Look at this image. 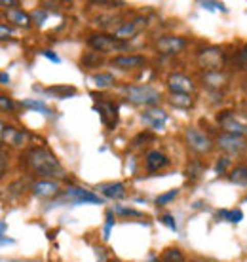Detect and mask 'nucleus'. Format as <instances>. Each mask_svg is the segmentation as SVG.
<instances>
[{
    "label": "nucleus",
    "instance_id": "44",
    "mask_svg": "<svg viewBox=\"0 0 247 262\" xmlns=\"http://www.w3.org/2000/svg\"><path fill=\"white\" fill-rule=\"evenodd\" d=\"M0 80H2V85L10 84V82H8V80H10V76H8V72H2V76H0Z\"/></svg>",
    "mask_w": 247,
    "mask_h": 262
},
{
    "label": "nucleus",
    "instance_id": "38",
    "mask_svg": "<svg viewBox=\"0 0 247 262\" xmlns=\"http://www.w3.org/2000/svg\"><path fill=\"white\" fill-rule=\"evenodd\" d=\"M160 221H162L166 226H169L173 232H177V224H175V221H173V216H171V215H162V216H160Z\"/></svg>",
    "mask_w": 247,
    "mask_h": 262
},
{
    "label": "nucleus",
    "instance_id": "20",
    "mask_svg": "<svg viewBox=\"0 0 247 262\" xmlns=\"http://www.w3.org/2000/svg\"><path fill=\"white\" fill-rule=\"evenodd\" d=\"M80 63H82L84 69H99V67H103L105 59L103 55L97 52H84L82 57H80Z\"/></svg>",
    "mask_w": 247,
    "mask_h": 262
},
{
    "label": "nucleus",
    "instance_id": "16",
    "mask_svg": "<svg viewBox=\"0 0 247 262\" xmlns=\"http://www.w3.org/2000/svg\"><path fill=\"white\" fill-rule=\"evenodd\" d=\"M31 188L38 198H52L59 192V184L57 181H52V179H40V181L33 183Z\"/></svg>",
    "mask_w": 247,
    "mask_h": 262
},
{
    "label": "nucleus",
    "instance_id": "15",
    "mask_svg": "<svg viewBox=\"0 0 247 262\" xmlns=\"http://www.w3.org/2000/svg\"><path fill=\"white\" fill-rule=\"evenodd\" d=\"M67 196L72 198L76 205H80V203H95V205H99V203H103V200H101L99 196H95L93 192L86 190V188H78V186H72V188H67Z\"/></svg>",
    "mask_w": 247,
    "mask_h": 262
},
{
    "label": "nucleus",
    "instance_id": "39",
    "mask_svg": "<svg viewBox=\"0 0 247 262\" xmlns=\"http://www.w3.org/2000/svg\"><path fill=\"white\" fill-rule=\"evenodd\" d=\"M93 6H103V8H122L123 2H90Z\"/></svg>",
    "mask_w": 247,
    "mask_h": 262
},
{
    "label": "nucleus",
    "instance_id": "8",
    "mask_svg": "<svg viewBox=\"0 0 247 262\" xmlns=\"http://www.w3.org/2000/svg\"><path fill=\"white\" fill-rule=\"evenodd\" d=\"M166 84L169 88V93H187L192 95L196 92V84L192 82L190 76L182 74V72H171L166 78Z\"/></svg>",
    "mask_w": 247,
    "mask_h": 262
},
{
    "label": "nucleus",
    "instance_id": "14",
    "mask_svg": "<svg viewBox=\"0 0 247 262\" xmlns=\"http://www.w3.org/2000/svg\"><path fill=\"white\" fill-rule=\"evenodd\" d=\"M111 65L120 71H131V69L147 65V57L143 55H116L111 59Z\"/></svg>",
    "mask_w": 247,
    "mask_h": 262
},
{
    "label": "nucleus",
    "instance_id": "13",
    "mask_svg": "<svg viewBox=\"0 0 247 262\" xmlns=\"http://www.w3.org/2000/svg\"><path fill=\"white\" fill-rule=\"evenodd\" d=\"M169 165V158L162 150H149L145 156V167L149 173H156L160 169H166Z\"/></svg>",
    "mask_w": 247,
    "mask_h": 262
},
{
    "label": "nucleus",
    "instance_id": "21",
    "mask_svg": "<svg viewBox=\"0 0 247 262\" xmlns=\"http://www.w3.org/2000/svg\"><path fill=\"white\" fill-rule=\"evenodd\" d=\"M6 17L10 23H13V25L17 27H29L31 21H33V17L29 13L21 12V10H10V12H6Z\"/></svg>",
    "mask_w": 247,
    "mask_h": 262
},
{
    "label": "nucleus",
    "instance_id": "36",
    "mask_svg": "<svg viewBox=\"0 0 247 262\" xmlns=\"http://www.w3.org/2000/svg\"><path fill=\"white\" fill-rule=\"evenodd\" d=\"M0 103H2V112L13 111V103H12V99L8 97V95H0Z\"/></svg>",
    "mask_w": 247,
    "mask_h": 262
},
{
    "label": "nucleus",
    "instance_id": "30",
    "mask_svg": "<svg viewBox=\"0 0 247 262\" xmlns=\"http://www.w3.org/2000/svg\"><path fill=\"white\" fill-rule=\"evenodd\" d=\"M230 164H232V158L228 156V154L221 156L219 160H217V164H215V173H219V175L227 173V169L230 167Z\"/></svg>",
    "mask_w": 247,
    "mask_h": 262
},
{
    "label": "nucleus",
    "instance_id": "31",
    "mask_svg": "<svg viewBox=\"0 0 247 262\" xmlns=\"http://www.w3.org/2000/svg\"><path fill=\"white\" fill-rule=\"evenodd\" d=\"M236 67L240 71H247V44L236 52Z\"/></svg>",
    "mask_w": 247,
    "mask_h": 262
},
{
    "label": "nucleus",
    "instance_id": "2",
    "mask_svg": "<svg viewBox=\"0 0 247 262\" xmlns=\"http://www.w3.org/2000/svg\"><path fill=\"white\" fill-rule=\"evenodd\" d=\"M123 93L130 99L133 105H143V106H154L160 103L162 95L158 93L150 84H128L123 85Z\"/></svg>",
    "mask_w": 247,
    "mask_h": 262
},
{
    "label": "nucleus",
    "instance_id": "26",
    "mask_svg": "<svg viewBox=\"0 0 247 262\" xmlns=\"http://www.w3.org/2000/svg\"><path fill=\"white\" fill-rule=\"evenodd\" d=\"M21 105L27 106V108H33V111H36V112H42V114H46V116H50V114H52V111H50V108H48L44 103H40V101H34V99H25Z\"/></svg>",
    "mask_w": 247,
    "mask_h": 262
},
{
    "label": "nucleus",
    "instance_id": "23",
    "mask_svg": "<svg viewBox=\"0 0 247 262\" xmlns=\"http://www.w3.org/2000/svg\"><path fill=\"white\" fill-rule=\"evenodd\" d=\"M91 80H93V84L97 85L99 90H107V88H111L114 84V74H111V72H95L91 76Z\"/></svg>",
    "mask_w": 247,
    "mask_h": 262
},
{
    "label": "nucleus",
    "instance_id": "27",
    "mask_svg": "<svg viewBox=\"0 0 247 262\" xmlns=\"http://www.w3.org/2000/svg\"><path fill=\"white\" fill-rule=\"evenodd\" d=\"M202 171H203V165L200 160H192V162H189V165H187V177L190 179H198L200 175H202Z\"/></svg>",
    "mask_w": 247,
    "mask_h": 262
},
{
    "label": "nucleus",
    "instance_id": "1",
    "mask_svg": "<svg viewBox=\"0 0 247 262\" xmlns=\"http://www.w3.org/2000/svg\"><path fill=\"white\" fill-rule=\"evenodd\" d=\"M25 164L31 171H34L36 175H40L42 179H59L63 181L67 179V171L65 167L61 165L57 158L53 156L50 150H46L42 146H33L25 152Z\"/></svg>",
    "mask_w": 247,
    "mask_h": 262
},
{
    "label": "nucleus",
    "instance_id": "10",
    "mask_svg": "<svg viewBox=\"0 0 247 262\" xmlns=\"http://www.w3.org/2000/svg\"><path fill=\"white\" fill-rule=\"evenodd\" d=\"M95 111L99 112V116L103 120V124L109 129H114L118 122V106L107 99H101V103H95Z\"/></svg>",
    "mask_w": 247,
    "mask_h": 262
},
{
    "label": "nucleus",
    "instance_id": "41",
    "mask_svg": "<svg viewBox=\"0 0 247 262\" xmlns=\"http://www.w3.org/2000/svg\"><path fill=\"white\" fill-rule=\"evenodd\" d=\"M203 8H208V10H213V8H217V10H222V12H227V8L222 6L221 2H202Z\"/></svg>",
    "mask_w": 247,
    "mask_h": 262
},
{
    "label": "nucleus",
    "instance_id": "7",
    "mask_svg": "<svg viewBox=\"0 0 247 262\" xmlns=\"http://www.w3.org/2000/svg\"><path fill=\"white\" fill-rule=\"evenodd\" d=\"M198 65L202 67L203 71H221L222 67V52L221 48L209 46L205 50L198 52Z\"/></svg>",
    "mask_w": 247,
    "mask_h": 262
},
{
    "label": "nucleus",
    "instance_id": "46",
    "mask_svg": "<svg viewBox=\"0 0 247 262\" xmlns=\"http://www.w3.org/2000/svg\"><path fill=\"white\" fill-rule=\"evenodd\" d=\"M245 202H247V196H245Z\"/></svg>",
    "mask_w": 247,
    "mask_h": 262
},
{
    "label": "nucleus",
    "instance_id": "9",
    "mask_svg": "<svg viewBox=\"0 0 247 262\" xmlns=\"http://www.w3.org/2000/svg\"><path fill=\"white\" fill-rule=\"evenodd\" d=\"M217 146L222 148L228 156H238L247 148V141L243 137H238V135H230V133H221L217 137Z\"/></svg>",
    "mask_w": 247,
    "mask_h": 262
},
{
    "label": "nucleus",
    "instance_id": "11",
    "mask_svg": "<svg viewBox=\"0 0 247 262\" xmlns=\"http://www.w3.org/2000/svg\"><path fill=\"white\" fill-rule=\"evenodd\" d=\"M145 25H147V19H145V17H137L135 21H126V23H122L120 27L114 29V36H116L118 40L126 42V40L133 38Z\"/></svg>",
    "mask_w": 247,
    "mask_h": 262
},
{
    "label": "nucleus",
    "instance_id": "5",
    "mask_svg": "<svg viewBox=\"0 0 247 262\" xmlns=\"http://www.w3.org/2000/svg\"><path fill=\"white\" fill-rule=\"evenodd\" d=\"M217 122L224 129V133L238 135V137H245L247 135V122H243L236 111H221L217 114Z\"/></svg>",
    "mask_w": 247,
    "mask_h": 262
},
{
    "label": "nucleus",
    "instance_id": "34",
    "mask_svg": "<svg viewBox=\"0 0 247 262\" xmlns=\"http://www.w3.org/2000/svg\"><path fill=\"white\" fill-rule=\"evenodd\" d=\"M112 226H114V211H109V213H107V224H105V232H103L105 239H109V237H111Z\"/></svg>",
    "mask_w": 247,
    "mask_h": 262
},
{
    "label": "nucleus",
    "instance_id": "40",
    "mask_svg": "<svg viewBox=\"0 0 247 262\" xmlns=\"http://www.w3.org/2000/svg\"><path fill=\"white\" fill-rule=\"evenodd\" d=\"M0 6L4 8L6 12H10V10H15V6H19V2H17V0H10V2H8V0H2Z\"/></svg>",
    "mask_w": 247,
    "mask_h": 262
},
{
    "label": "nucleus",
    "instance_id": "12",
    "mask_svg": "<svg viewBox=\"0 0 247 262\" xmlns=\"http://www.w3.org/2000/svg\"><path fill=\"white\" fill-rule=\"evenodd\" d=\"M202 84L211 92H221L222 88L228 85V74L222 71H209L202 74Z\"/></svg>",
    "mask_w": 247,
    "mask_h": 262
},
{
    "label": "nucleus",
    "instance_id": "45",
    "mask_svg": "<svg viewBox=\"0 0 247 262\" xmlns=\"http://www.w3.org/2000/svg\"><path fill=\"white\" fill-rule=\"evenodd\" d=\"M112 262H120V260H112Z\"/></svg>",
    "mask_w": 247,
    "mask_h": 262
},
{
    "label": "nucleus",
    "instance_id": "35",
    "mask_svg": "<svg viewBox=\"0 0 247 262\" xmlns=\"http://www.w3.org/2000/svg\"><path fill=\"white\" fill-rule=\"evenodd\" d=\"M31 17H33V21L36 25H42L46 21V17H48V13H46V10H34V12L31 13Z\"/></svg>",
    "mask_w": 247,
    "mask_h": 262
},
{
    "label": "nucleus",
    "instance_id": "17",
    "mask_svg": "<svg viewBox=\"0 0 247 262\" xmlns=\"http://www.w3.org/2000/svg\"><path fill=\"white\" fill-rule=\"evenodd\" d=\"M143 120L149 125H152L154 129H162L166 120H168V114L163 111H158V108H149L143 112Z\"/></svg>",
    "mask_w": 247,
    "mask_h": 262
},
{
    "label": "nucleus",
    "instance_id": "3",
    "mask_svg": "<svg viewBox=\"0 0 247 262\" xmlns=\"http://www.w3.org/2000/svg\"><path fill=\"white\" fill-rule=\"evenodd\" d=\"M182 139H184V144L189 146V150L194 152V154H198V156H205V154H209L215 146L213 139L209 137L208 133H203L202 129L192 127V125L184 129Z\"/></svg>",
    "mask_w": 247,
    "mask_h": 262
},
{
    "label": "nucleus",
    "instance_id": "42",
    "mask_svg": "<svg viewBox=\"0 0 247 262\" xmlns=\"http://www.w3.org/2000/svg\"><path fill=\"white\" fill-rule=\"evenodd\" d=\"M42 55H44V57H48V59L52 61V63H61V59H59V57L52 52V50H42Z\"/></svg>",
    "mask_w": 247,
    "mask_h": 262
},
{
    "label": "nucleus",
    "instance_id": "6",
    "mask_svg": "<svg viewBox=\"0 0 247 262\" xmlns=\"http://www.w3.org/2000/svg\"><path fill=\"white\" fill-rule=\"evenodd\" d=\"M187 46H189V40L184 38V36H173V34L160 36V38H156V42H154L156 52L162 53V55H173V53H179Z\"/></svg>",
    "mask_w": 247,
    "mask_h": 262
},
{
    "label": "nucleus",
    "instance_id": "29",
    "mask_svg": "<svg viewBox=\"0 0 247 262\" xmlns=\"http://www.w3.org/2000/svg\"><path fill=\"white\" fill-rule=\"evenodd\" d=\"M177 196H179V190H177V188H173V190H169V192H163L162 196L156 198V205L158 207H163V205H168V203L173 202Z\"/></svg>",
    "mask_w": 247,
    "mask_h": 262
},
{
    "label": "nucleus",
    "instance_id": "28",
    "mask_svg": "<svg viewBox=\"0 0 247 262\" xmlns=\"http://www.w3.org/2000/svg\"><path fill=\"white\" fill-rule=\"evenodd\" d=\"M219 216H222V219H227V221H230V223H241V219H243V213H241L240 209H221L219 211Z\"/></svg>",
    "mask_w": 247,
    "mask_h": 262
},
{
    "label": "nucleus",
    "instance_id": "19",
    "mask_svg": "<svg viewBox=\"0 0 247 262\" xmlns=\"http://www.w3.org/2000/svg\"><path fill=\"white\" fill-rule=\"evenodd\" d=\"M169 105L175 106V108H181V111H189L194 106V97L192 95H187V93H169Z\"/></svg>",
    "mask_w": 247,
    "mask_h": 262
},
{
    "label": "nucleus",
    "instance_id": "37",
    "mask_svg": "<svg viewBox=\"0 0 247 262\" xmlns=\"http://www.w3.org/2000/svg\"><path fill=\"white\" fill-rule=\"evenodd\" d=\"M10 143H13V146H23V143H25V131L13 133V137H12Z\"/></svg>",
    "mask_w": 247,
    "mask_h": 262
},
{
    "label": "nucleus",
    "instance_id": "22",
    "mask_svg": "<svg viewBox=\"0 0 247 262\" xmlns=\"http://www.w3.org/2000/svg\"><path fill=\"white\" fill-rule=\"evenodd\" d=\"M228 181L234 184H240V186H247V165H236L234 169L228 173Z\"/></svg>",
    "mask_w": 247,
    "mask_h": 262
},
{
    "label": "nucleus",
    "instance_id": "24",
    "mask_svg": "<svg viewBox=\"0 0 247 262\" xmlns=\"http://www.w3.org/2000/svg\"><path fill=\"white\" fill-rule=\"evenodd\" d=\"M46 92L52 93V95H55V97H59V99H67V97L76 95V88H72V85H52V88H48Z\"/></svg>",
    "mask_w": 247,
    "mask_h": 262
},
{
    "label": "nucleus",
    "instance_id": "25",
    "mask_svg": "<svg viewBox=\"0 0 247 262\" xmlns=\"http://www.w3.org/2000/svg\"><path fill=\"white\" fill-rule=\"evenodd\" d=\"M160 262H187V260H184V255H182V251L179 247H168L162 253Z\"/></svg>",
    "mask_w": 247,
    "mask_h": 262
},
{
    "label": "nucleus",
    "instance_id": "33",
    "mask_svg": "<svg viewBox=\"0 0 247 262\" xmlns=\"http://www.w3.org/2000/svg\"><path fill=\"white\" fill-rule=\"evenodd\" d=\"M150 139H152V135H150L149 131H141V133H139V135H135V137H133V141H131V144H133V146H143L145 143H147V141H150Z\"/></svg>",
    "mask_w": 247,
    "mask_h": 262
},
{
    "label": "nucleus",
    "instance_id": "4",
    "mask_svg": "<svg viewBox=\"0 0 247 262\" xmlns=\"http://www.w3.org/2000/svg\"><path fill=\"white\" fill-rule=\"evenodd\" d=\"M88 46L97 53H114V52H122L128 48L126 42L118 40L114 34H107V33H93L88 36Z\"/></svg>",
    "mask_w": 247,
    "mask_h": 262
},
{
    "label": "nucleus",
    "instance_id": "18",
    "mask_svg": "<svg viewBox=\"0 0 247 262\" xmlns=\"http://www.w3.org/2000/svg\"><path fill=\"white\" fill-rule=\"evenodd\" d=\"M99 192H101L105 198H111V200H122V198L126 196V186H123V183L99 184Z\"/></svg>",
    "mask_w": 247,
    "mask_h": 262
},
{
    "label": "nucleus",
    "instance_id": "43",
    "mask_svg": "<svg viewBox=\"0 0 247 262\" xmlns=\"http://www.w3.org/2000/svg\"><path fill=\"white\" fill-rule=\"evenodd\" d=\"M0 38L2 40L8 38V25L6 23H2V27H0Z\"/></svg>",
    "mask_w": 247,
    "mask_h": 262
},
{
    "label": "nucleus",
    "instance_id": "32",
    "mask_svg": "<svg viewBox=\"0 0 247 262\" xmlns=\"http://www.w3.org/2000/svg\"><path fill=\"white\" fill-rule=\"evenodd\" d=\"M114 213H116V215H123V216H139V219H141V216H145L141 211L130 209V207H120V205H116V207H114Z\"/></svg>",
    "mask_w": 247,
    "mask_h": 262
}]
</instances>
